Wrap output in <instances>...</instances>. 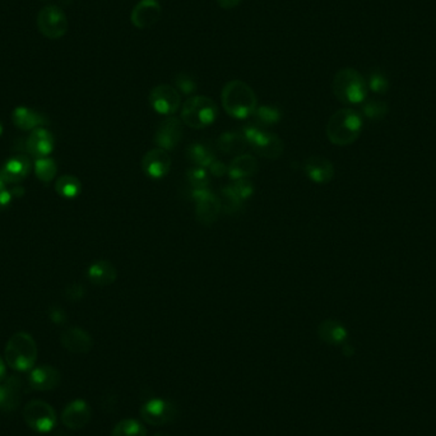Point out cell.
Segmentation results:
<instances>
[{
  "instance_id": "cell-1",
  "label": "cell",
  "mask_w": 436,
  "mask_h": 436,
  "mask_svg": "<svg viewBox=\"0 0 436 436\" xmlns=\"http://www.w3.org/2000/svg\"><path fill=\"white\" fill-rule=\"evenodd\" d=\"M362 116L354 108H345L335 111L329 118L325 128L327 138L338 147L354 145L362 132Z\"/></svg>"
},
{
  "instance_id": "cell-2",
  "label": "cell",
  "mask_w": 436,
  "mask_h": 436,
  "mask_svg": "<svg viewBox=\"0 0 436 436\" xmlns=\"http://www.w3.org/2000/svg\"><path fill=\"white\" fill-rule=\"evenodd\" d=\"M222 106L230 116L235 119H247L253 116L258 108V99L254 89L239 79H234L225 84L221 94Z\"/></svg>"
},
{
  "instance_id": "cell-3",
  "label": "cell",
  "mask_w": 436,
  "mask_h": 436,
  "mask_svg": "<svg viewBox=\"0 0 436 436\" xmlns=\"http://www.w3.org/2000/svg\"><path fill=\"white\" fill-rule=\"evenodd\" d=\"M333 94L345 105H360L367 100V83L360 72L354 68H342L332 82Z\"/></svg>"
},
{
  "instance_id": "cell-4",
  "label": "cell",
  "mask_w": 436,
  "mask_h": 436,
  "mask_svg": "<svg viewBox=\"0 0 436 436\" xmlns=\"http://www.w3.org/2000/svg\"><path fill=\"white\" fill-rule=\"evenodd\" d=\"M38 345L27 332H18L6 342V361L8 367L17 371H28L38 360Z\"/></svg>"
},
{
  "instance_id": "cell-5",
  "label": "cell",
  "mask_w": 436,
  "mask_h": 436,
  "mask_svg": "<svg viewBox=\"0 0 436 436\" xmlns=\"http://www.w3.org/2000/svg\"><path fill=\"white\" fill-rule=\"evenodd\" d=\"M218 106L207 96H191L184 102L180 119L191 129H204L215 123Z\"/></svg>"
},
{
  "instance_id": "cell-6",
  "label": "cell",
  "mask_w": 436,
  "mask_h": 436,
  "mask_svg": "<svg viewBox=\"0 0 436 436\" xmlns=\"http://www.w3.org/2000/svg\"><path fill=\"white\" fill-rule=\"evenodd\" d=\"M23 418L27 426L36 432H50L57 426V412L44 401H31L23 408Z\"/></svg>"
},
{
  "instance_id": "cell-7",
  "label": "cell",
  "mask_w": 436,
  "mask_h": 436,
  "mask_svg": "<svg viewBox=\"0 0 436 436\" xmlns=\"http://www.w3.org/2000/svg\"><path fill=\"white\" fill-rule=\"evenodd\" d=\"M68 27L69 22L62 8L57 6H46L38 12V28L45 38L59 40L67 33Z\"/></svg>"
},
{
  "instance_id": "cell-8",
  "label": "cell",
  "mask_w": 436,
  "mask_h": 436,
  "mask_svg": "<svg viewBox=\"0 0 436 436\" xmlns=\"http://www.w3.org/2000/svg\"><path fill=\"white\" fill-rule=\"evenodd\" d=\"M190 199L196 203V217L204 226H211L217 221L221 212V201L208 188L191 189Z\"/></svg>"
},
{
  "instance_id": "cell-9",
  "label": "cell",
  "mask_w": 436,
  "mask_h": 436,
  "mask_svg": "<svg viewBox=\"0 0 436 436\" xmlns=\"http://www.w3.org/2000/svg\"><path fill=\"white\" fill-rule=\"evenodd\" d=\"M148 102L157 114L171 116L181 105V96L175 87L169 84H158L153 87L148 96Z\"/></svg>"
},
{
  "instance_id": "cell-10",
  "label": "cell",
  "mask_w": 436,
  "mask_h": 436,
  "mask_svg": "<svg viewBox=\"0 0 436 436\" xmlns=\"http://www.w3.org/2000/svg\"><path fill=\"white\" fill-rule=\"evenodd\" d=\"M140 418L151 426H164L177 420V408L170 401L151 399L140 408Z\"/></svg>"
},
{
  "instance_id": "cell-11",
  "label": "cell",
  "mask_w": 436,
  "mask_h": 436,
  "mask_svg": "<svg viewBox=\"0 0 436 436\" xmlns=\"http://www.w3.org/2000/svg\"><path fill=\"white\" fill-rule=\"evenodd\" d=\"M183 134L184 123L181 119L177 116H167L156 128L153 142L158 145V148L172 151L183 140Z\"/></svg>"
},
{
  "instance_id": "cell-12",
  "label": "cell",
  "mask_w": 436,
  "mask_h": 436,
  "mask_svg": "<svg viewBox=\"0 0 436 436\" xmlns=\"http://www.w3.org/2000/svg\"><path fill=\"white\" fill-rule=\"evenodd\" d=\"M171 169V158L167 151L162 148H153L151 151L147 152L142 158V170L145 172V177L160 180L164 179Z\"/></svg>"
},
{
  "instance_id": "cell-13",
  "label": "cell",
  "mask_w": 436,
  "mask_h": 436,
  "mask_svg": "<svg viewBox=\"0 0 436 436\" xmlns=\"http://www.w3.org/2000/svg\"><path fill=\"white\" fill-rule=\"evenodd\" d=\"M162 14V6L158 0H140L132 11L130 21L135 28L145 30L156 25Z\"/></svg>"
},
{
  "instance_id": "cell-14",
  "label": "cell",
  "mask_w": 436,
  "mask_h": 436,
  "mask_svg": "<svg viewBox=\"0 0 436 436\" xmlns=\"http://www.w3.org/2000/svg\"><path fill=\"white\" fill-rule=\"evenodd\" d=\"M92 411L89 403L83 399H76L65 406L62 413V423L70 430H81L91 421Z\"/></svg>"
},
{
  "instance_id": "cell-15",
  "label": "cell",
  "mask_w": 436,
  "mask_h": 436,
  "mask_svg": "<svg viewBox=\"0 0 436 436\" xmlns=\"http://www.w3.org/2000/svg\"><path fill=\"white\" fill-rule=\"evenodd\" d=\"M249 145H252V148L259 155L260 157L269 160H277L285 151L284 140H281L277 134L267 132L264 129L260 130L255 140Z\"/></svg>"
},
{
  "instance_id": "cell-16",
  "label": "cell",
  "mask_w": 436,
  "mask_h": 436,
  "mask_svg": "<svg viewBox=\"0 0 436 436\" xmlns=\"http://www.w3.org/2000/svg\"><path fill=\"white\" fill-rule=\"evenodd\" d=\"M60 343L67 351L72 354H89L94 346V340L84 329L72 327L64 330L60 335Z\"/></svg>"
},
{
  "instance_id": "cell-17",
  "label": "cell",
  "mask_w": 436,
  "mask_h": 436,
  "mask_svg": "<svg viewBox=\"0 0 436 436\" xmlns=\"http://www.w3.org/2000/svg\"><path fill=\"white\" fill-rule=\"evenodd\" d=\"M303 171L316 184L330 183L335 174V164L323 156H310L303 164Z\"/></svg>"
},
{
  "instance_id": "cell-18",
  "label": "cell",
  "mask_w": 436,
  "mask_h": 436,
  "mask_svg": "<svg viewBox=\"0 0 436 436\" xmlns=\"http://www.w3.org/2000/svg\"><path fill=\"white\" fill-rule=\"evenodd\" d=\"M60 383V373L57 369L50 365H41V367L31 369L28 375V384L32 389L40 392H47L55 389Z\"/></svg>"
},
{
  "instance_id": "cell-19",
  "label": "cell",
  "mask_w": 436,
  "mask_h": 436,
  "mask_svg": "<svg viewBox=\"0 0 436 436\" xmlns=\"http://www.w3.org/2000/svg\"><path fill=\"white\" fill-rule=\"evenodd\" d=\"M26 147L33 157H47L54 150V137L45 128H38L32 130L31 135L26 142Z\"/></svg>"
},
{
  "instance_id": "cell-20",
  "label": "cell",
  "mask_w": 436,
  "mask_h": 436,
  "mask_svg": "<svg viewBox=\"0 0 436 436\" xmlns=\"http://www.w3.org/2000/svg\"><path fill=\"white\" fill-rule=\"evenodd\" d=\"M21 402V379L16 375L0 383V411L13 412Z\"/></svg>"
},
{
  "instance_id": "cell-21",
  "label": "cell",
  "mask_w": 436,
  "mask_h": 436,
  "mask_svg": "<svg viewBox=\"0 0 436 436\" xmlns=\"http://www.w3.org/2000/svg\"><path fill=\"white\" fill-rule=\"evenodd\" d=\"M30 171H31L30 158L21 155L8 160L1 167L0 174L6 183L17 184L25 180L26 177H28Z\"/></svg>"
},
{
  "instance_id": "cell-22",
  "label": "cell",
  "mask_w": 436,
  "mask_h": 436,
  "mask_svg": "<svg viewBox=\"0 0 436 436\" xmlns=\"http://www.w3.org/2000/svg\"><path fill=\"white\" fill-rule=\"evenodd\" d=\"M318 335L327 345L341 346L347 341L348 332L341 322L335 319H325L318 327Z\"/></svg>"
},
{
  "instance_id": "cell-23",
  "label": "cell",
  "mask_w": 436,
  "mask_h": 436,
  "mask_svg": "<svg viewBox=\"0 0 436 436\" xmlns=\"http://www.w3.org/2000/svg\"><path fill=\"white\" fill-rule=\"evenodd\" d=\"M87 277L91 284L105 287L114 284L118 277V271L111 262L105 259L97 260L89 267Z\"/></svg>"
},
{
  "instance_id": "cell-24",
  "label": "cell",
  "mask_w": 436,
  "mask_h": 436,
  "mask_svg": "<svg viewBox=\"0 0 436 436\" xmlns=\"http://www.w3.org/2000/svg\"><path fill=\"white\" fill-rule=\"evenodd\" d=\"M258 172V161L250 155H239L228 164V175L233 180L249 179Z\"/></svg>"
},
{
  "instance_id": "cell-25",
  "label": "cell",
  "mask_w": 436,
  "mask_h": 436,
  "mask_svg": "<svg viewBox=\"0 0 436 436\" xmlns=\"http://www.w3.org/2000/svg\"><path fill=\"white\" fill-rule=\"evenodd\" d=\"M12 121L16 127L22 130H35L47 124L44 115L26 106H19L14 108L12 114Z\"/></svg>"
},
{
  "instance_id": "cell-26",
  "label": "cell",
  "mask_w": 436,
  "mask_h": 436,
  "mask_svg": "<svg viewBox=\"0 0 436 436\" xmlns=\"http://www.w3.org/2000/svg\"><path fill=\"white\" fill-rule=\"evenodd\" d=\"M218 150L228 155H240L247 148V140H244L241 132H226L221 134L217 140Z\"/></svg>"
},
{
  "instance_id": "cell-27",
  "label": "cell",
  "mask_w": 436,
  "mask_h": 436,
  "mask_svg": "<svg viewBox=\"0 0 436 436\" xmlns=\"http://www.w3.org/2000/svg\"><path fill=\"white\" fill-rule=\"evenodd\" d=\"M254 121L260 128L272 127L282 119V110L274 105H260L254 111Z\"/></svg>"
},
{
  "instance_id": "cell-28",
  "label": "cell",
  "mask_w": 436,
  "mask_h": 436,
  "mask_svg": "<svg viewBox=\"0 0 436 436\" xmlns=\"http://www.w3.org/2000/svg\"><path fill=\"white\" fill-rule=\"evenodd\" d=\"M55 190L59 196H63L65 199H74L81 194L82 184L78 177L73 175H63L57 179Z\"/></svg>"
},
{
  "instance_id": "cell-29",
  "label": "cell",
  "mask_w": 436,
  "mask_h": 436,
  "mask_svg": "<svg viewBox=\"0 0 436 436\" xmlns=\"http://www.w3.org/2000/svg\"><path fill=\"white\" fill-rule=\"evenodd\" d=\"M186 156L196 166L209 167V164L215 161V153L212 150L203 143H193L186 150Z\"/></svg>"
},
{
  "instance_id": "cell-30",
  "label": "cell",
  "mask_w": 436,
  "mask_h": 436,
  "mask_svg": "<svg viewBox=\"0 0 436 436\" xmlns=\"http://www.w3.org/2000/svg\"><path fill=\"white\" fill-rule=\"evenodd\" d=\"M111 436H147V430L140 421L134 418H125L115 425Z\"/></svg>"
},
{
  "instance_id": "cell-31",
  "label": "cell",
  "mask_w": 436,
  "mask_h": 436,
  "mask_svg": "<svg viewBox=\"0 0 436 436\" xmlns=\"http://www.w3.org/2000/svg\"><path fill=\"white\" fill-rule=\"evenodd\" d=\"M220 201H221V211L228 215H233L242 207L240 196L236 194V191L231 185H226L222 188Z\"/></svg>"
},
{
  "instance_id": "cell-32",
  "label": "cell",
  "mask_w": 436,
  "mask_h": 436,
  "mask_svg": "<svg viewBox=\"0 0 436 436\" xmlns=\"http://www.w3.org/2000/svg\"><path fill=\"white\" fill-rule=\"evenodd\" d=\"M362 115L369 121H383L389 113V106L386 102L370 100L362 105Z\"/></svg>"
},
{
  "instance_id": "cell-33",
  "label": "cell",
  "mask_w": 436,
  "mask_h": 436,
  "mask_svg": "<svg viewBox=\"0 0 436 436\" xmlns=\"http://www.w3.org/2000/svg\"><path fill=\"white\" fill-rule=\"evenodd\" d=\"M35 172L41 181L50 183L51 180L57 177V164L50 157L38 158L35 164Z\"/></svg>"
},
{
  "instance_id": "cell-34",
  "label": "cell",
  "mask_w": 436,
  "mask_h": 436,
  "mask_svg": "<svg viewBox=\"0 0 436 436\" xmlns=\"http://www.w3.org/2000/svg\"><path fill=\"white\" fill-rule=\"evenodd\" d=\"M367 83V87L376 95H386V92L389 91L388 77L386 76V73L383 70L378 69V68L370 72Z\"/></svg>"
},
{
  "instance_id": "cell-35",
  "label": "cell",
  "mask_w": 436,
  "mask_h": 436,
  "mask_svg": "<svg viewBox=\"0 0 436 436\" xmlns=\"http://www.w3.org/2000/svg\"><path fill=\"white\" fill-rule=\"evenodd\" d=\"M186 179L193 189H201V188H208L209 175L208 171L201 166H193L189 170L186 171Z\"/></svg>"
},
{
  "instance_id": "cell-36",
  "label": "cell",
  "mask_w": 436,
  "mask_h": 436,
  "mask_svg": "<svg viewBox=\"0 0 436 436\" xmlns=\"http://www.w3.org/2000/svg\"><path fill=\"white\" fill-rule=\"evenodd\" d=\"M175 89L179 91V94L193 95L196 91V82L188 73H179L175 77Z\"/></svg>"
},
{
  "instance_id": "cell-37",
  "label": "cell",
  "mask_w": 436,
  "mask_h": 436,
  "mask_svg": "<svg viewBox=\"0 0 436 436\" xmlns=\"http://www.w3.org/2000/svg\"><path fill=\"white\" fill-rule=\"evenodd\" d=\"M231 186L234 188L236 194L240 196L241 201H247L250 196H253L254 185L249 179H240V180H235L234 183L231 184Z\"/></svg>"
},
{
  "instance_id": "cell-38",
  "label": "cell",
  "mask_w": 436,
  "mask_h": 436,
  "mask_svg": "<svg viewBox=\"0 0 436 436\" xmlns=\"http://www.w3.org/2000/svg\"><path fill=\"white\" fill-rule=\"evenodd\" d=\"M86 294V290L82 285L79 284H73L70 285L67 290H65V296L67 298H69L70 301H79L82 300Z\"/></svg>"
},
{
  "instance_id": "cell-39",
  "label": "cell",
  "mask_w": 436,
  "mask_h": 436,
  "mask_svg": "<svg viewBox=\"0 0 436 436\" xmlns=\"http://www.w3.org/2000/svg\"><path fill=\"white\" fill-rule=\"evenodd\" d=\"M209 172L213 175V177H222L223 175L228 174V167L226 164L221 162V161H217L215 160L212 164H209Z\"/></svg>"
},
{
  "instance_id": "cell-40",
  "label": "cell",
  "mask_w": 436,
  "mask_h": 436,
  "mask_svg": "<svg viewBox=\"0 0 436 436\" xmlns=\"http://www.w3.org/2000/svg\"><path fill=\"white\" fill-rule=\"evenodd\" d=\"M50 319L51 322L55 323V324H64L67 322V314L62 308H51L50 310Z\"/></svg>"
},
{
  "instance_id": "cell-41",
  "label": "cell",
  "mask_w": 436,
  "mask_h": 436,
  "mask_svg": "<svg viewBox=\"0 0 436 436\" xmlns=\"http://www.w3.org/2000/svg\"><path fill=\"white\" fill-rule=\"evenodd\" d=\"M12 199V191H8V190L4 189L0 190V211L6 209L8 206H11Z\"/></svg>"
},
{
  "instance_id": "cell-42",
  "label": "cell",
  "mask_w": 436,
  "mask_h": 436,
  "mask_svg": "<svg viewBox=\"0 0 436 436\" xmlns=\"http://www.w3.org/2000/svg\"><path fill=\"white\" fill-rule=\"evenodd\" d=\"M216 1H217L218 6H221L222 9H226V11L234 9L242 3V0H216Z\"/></svg>"
},
{
  "instance_id": "cell-43",
  "label": "cell",
  "mask_w": 436,
  "mask_h": 436,
  "mask_svg": "<svg viewBox=\"0 0 436 436\" xmlns=\"http://www.w3.org/2000/svg\"><path fill=\"white\" fill-rule=\"evenodd\" d=\"M6 362L0 357V383H3L6 380Z\"/></svg>"
},
{
  "instance_id": "cell-44",
  "label": "cell",
  "mask_w": 436,
  "mask_h": 436,
  "mask_svg": "<svg viewBox=\"0 0 436 436\" xmlns=\"http://www.w3.org/2000/svg\"><path fill=\"white\" fill-rule=\"evenodd\" d=\"M11 191H12L13 196H16V198H18V196L21 198V196H23V194H25V190H23L22 186H16V188L11 190Z\"/></svg>"
},
{
  "instance_id": "cell-45",
  "label": "cell",
  "mask_w": 436,
  "mask_h": 436,
  "mask_svg": "<svg viewBox=\"0 0 436 436\" xmlns=\"http://www.w3.org/2000/svg\"><path fill=\"white\" fill-rule=\"evenodd\" d=\"M343 354H346V356H352L354 354V347H351V345L345 343L343 345Z\"/></svg>"
},
{
  "instance_id": "cell-46",
  "label": "cell",
  "mask_w": 436,
  "mask_h": 436,
  "mask_svg": "<svg viewBox=\"0 0 436 436\" xmlns=\"http://www.w3.org/2000/svg\"><path fill=\"white\" fill-rule=\"evenodd\" d=\"M6 181H4V179L1 177V174H0V190L4 189V186H6Z\"/></svg>"
},
{
  "instance_id": "cell-47",
  "label": "cell",
  "mask_w": 436,
  "mask_h": 436,
  "mask_svg": "<svg viewBox=\"0 0 436 436\" xmlns=\"http://www.w3.org/2000/svg\"><path fill=\"white\" fill-rule=\"evenodd\" d=\"M153 436H170V435H167V434H164V432H158V434H156V435H153Z\"/></svg>"
},
{
  "instance_id": "cell-48",
  "label": "cell",
  "mask_w": 436,
  "mask_h": 436,
  "mask_svg": "<svg viewBox=\"0 0 436 436\" xmlns=\"http://www.w3.org/2000/svg\"><path fill=\"white\" fill-rule=\"evenodd\" d=\"M1 134H3V125H1V123H0V137H1Z\"/></svg>"
},
{
  "instance_id": "cell-49",
  "label": "cell",
  "mask_w": 436,
  "mask_h": 436,
  "mask_svg": "<svg viewBox=\"0 0 436 436\" xmlns=\"http://www.w3.org/2000/svg\"><path fill=\"white\" fill-rule=\"evenodd\" d=\"M43 1H47V0H43Z\"/></svg>"
}]
</instances>
